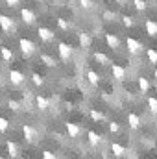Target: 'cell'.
<instances>
[{"mask_svg":"<svg viewBox=\"0 0 157 159\" xmlns=\"http://www.w3.org/2000/svg\"><path fill=\"white\" fill-rule=\"evenodd\" d=\"M19 48H20V52H22L24 57H30V56L35 54V50H37L35 43L32 39H26V37H20V39H19Z\"/></svg>","mask_w":157,"mask_h":159,"instance_id":"6da1fadb","label":"cell"},{"mask_svg":"<svg viewBox=\"0 0 157 159\" xmlns=\"http://www.w3.org/2000/svg\"><path fill=\"white\" fill-rule=\"evenodd\" d=\"M126 44H128V52L131 54V56H137V54H141L142 52V43L139 39H135V37H128V41H126Z\"/></svg>","mask_w":157,"mask_h":159,"instance_id":"7a4b0ae2","label":"cell"},{"mask_svg":"<svg viewBox=\"0 0 157 159\" xmlns=\"http://www.w3.org/2000/svg\"><path fill=\"white\" fill-rule=\"evenodd\" d=\"M22 133H24L26 143H35V141H37V137H39L37 129H35L34 126H30V124H24V126H22Z\"/></svg>","mask_w":157,"mask_h":159,"instance_id":"3957f363","label":"cell"},{"mask_svg":"<svg viewBox=\"0 0 157 159\" xmlns=\"http://www.w3.org/2000/svg\"><path fill=\"white\" fill-rule=\"evenodd\" d=\"M57 52H59V57L63 59V61H69L70 59V56H72V46L69 44V43H59L57 44Z\"/></svg>","mask_w":157,"mask_h":159,"instance_id":"277c9868","label":"cell"},{"mask_svg":"<svg viewBox=\"0 0 157 159\" xmlns=\"http://www.w3.org/2000/svg\"><path fill=\"white\" fill-rule=\"evenodd\" d=\"M0 28H2L6 34L15 32V22H13V19L7 17V15H0Z\"/></svg>","mask_w":157,"mask_h":159,"instance_id":"5b68a950","label":"cell"},{"mask_svg":"<svg viewBox=\"0 0 157 159\" xmlns=\"http://www.w3.org/2000/svg\"><path fill=\"white\" fill-rule=\"evenodd\" d=\"M37 35H39V39L43 41V43H52V41H54V37H56V34H54L50 28H46V26H39Z\"/></svg>","mask_w":157,"mask_h":159,"instance_id":"8992f818","label":"cell"},{"mask_svg":"<svg viewBox=\"0 0 157 159\" xmlns=\"http://www.w3.org/2000/svg\"><path fill=\"white\" fill-rule=\"evenodd\" d=\"M20 19H22V22H24V24H34L37 17H35V13H34L32 9L22 7V9H20Z\"/></svg>","mask_w":157,"mask_h":159,"instance_id":"52a82bcc","label":"cell"},{"mask_svg":"<svg viewBox=\"0 0 157 159\" xmlns=\"http://www.w3.org/2000/svg\"><path fill=\"white\" fill-rule=\"evenodd\" d=\"M7 76H9V81H11V85H20V83L26 80V76H24L20 70H15V69H11Z\"/></svg>","mask_w":157,"mask_h":159,"instance_id":"ba28073f","label":"cell"},{"mask_svg":"<svg viewBox=\"0 0 157 159\" xmlns=\"http://www.w3.org/2000/svg\"><path fill=\"white\" fill-rule=\"evenodd\" d=\"M65 129H67L69 137H72V139H76V137L81 135V128H79L78 124H74V122H67L65 124Z\"/></svg>","mask_w":157,"mask_h":159,"instance_id":"9c48e42d","label":"cell"},{"mask_svg":"<svg viewBox=\"0 0 157 159\" xmlns=\"http://www.w3.org/2000/svg\"><path fill=\"white\" fill-rule=\"evenodd\" d=\"M111 72H113V76H115L117 81H124L126 76H128L126 69H124V67H120V65H111Z\"/></svg>","mask_w":157,"mask_h":159,"instance_id":"30bf717a","label":"cell"},{"mask_svg":"<svg viewBox=\"0 0 157 159\" xmlns=\"http://www.w3.org/2000/svg\"><path fill=\"white\" fill-rule=\"evenodd\" d=\"M35 106H37L39 111H48L50 109V100L46 96H43V94H37L35 96Z\"/></svg>","mask_w":157,"mask_h":159,"instance_id":"8fae6325","label":"cell"},{"mask_svg":"<svg viewBox=\"0 0 157 159\" xmlns=\"http://www.w3.org/2000/svg\"><path fill=\"white\" fill-rule=\"evenodd\" d=\"M41 63L44 65V67H48V69H54V67H57V61H56V57H52V56H48V54H41Z\"/></svg>","mask_w":157,"mask_h":159,"instance_id":"7c38bea8","label":"cell"},{"mask_svg":"<svg viewBox=\"0 0 157 159\" xmlns=\"http://www.w3.org/2000/svg\"><path fill=\"white\" fill-rule=\"evenodd\" d=\"M144 30H146V34H148L150 37H155L157 35V22L152 20V19H148V20L144 22Z\"/></svg>","mask_w":157,"mask_h":159,"instance_id":"4fadbf2b","label":"cell"},{"mask_svg":"<svg viewBox=\"0 0 157 159\" xmlns=\"http://www.w3.org/2000/svg\"><path fill=\"white\" fill-rule=\"evenodd\" d=\"M105 43H107L109 48H113V50H118V48H120V39H118L115 34H105Z\"/></svg>","mask_w":157,"mask_h":159,"instance_id":"5bb4252c","label":"cell"},{"mask_svg":"<svg viewBox=\"0 0 157 159\" xmlns=\"http://www.w3.org/2000/svg\"><path fill=\"white\" fill-rule=\"evenodd\" d=\"M78 41H79V46H81V48H89L91 43H92L91 35H89L87 32H79L78 34Z\"/></svg>","mask_w":157,"mask_h":159,"instance_id":"9a60e30c","label":"cell"},{"mask_svg":"<svg viewBox=\"0 0 157 159\" xmlns=\"http://www.w3.org/2000/svg\"><path fill=\"white\" fill-rule=\"evenodd\" d=\"M0 56H2V59H4L6 63H11V61L15 59L13 50H11V48H7V46H2V48H0Z\"/></svg>","mask_w":157,"mask_h":159,"instance_id":"2e32d148","label":"cell"},{"mask_svg":"<svg viewBox=\"0 0 157 159\" xmlns=\"http://www.w3.org/2000/svg\"><path fill=\"white\" fill-rule=\"evenodd\" d=\"M87 139H89V143H91V146H100V143H102V137L96 133V131H92V129H89L87 131Z\"/></svg>","mask_w":157,"mask_h":159,"instance_id":"e0dca14e","label":"cell"},{"mask_svg":"<svg viewBox=\"0 0 157 159\" xmlns=\"http://www.w3.org/2000/svg\"><path fill=\"white\" fill-rule=\"evenodd\" d=\"M128 124H129L131 129H137V128L141 126V117H139L137 113H129V115H128Z\"/></svg>","mask_w":157,"mask_h":159,"instance_id":"ac0fdd59","label":"cell"},{"mask_svg":"<svg viewBox=\"0 0 157 159\" xmlns=\"http://www.w3.org/2000/svg\"><path fill=\"white\" fill-rule=\"evenodd\" d=\"M94 59L100 63V65H104V67H107V65H111V59L104 54V52H94Z\"/></svg>","mask_w":157,"mask_h":159,"instance_id":"d6986e66","label":"cell"},{"mask_svg":"<svg viewBox=\"0 0 157 159\" xmlns=\"http://www.w3.org/2000/svg\"><path fill=\"white\" fill-rule=\"evenodd\" d=\"M85 78H87V81L91 83V85H100V76L94 72V70H87V74H85Z\"/></svg>","mask_w":157,"mask_h":159,"instance_id":"ffe728a7","label":"cell"},{"mask_svg":"<svg viewBox=\"0 0 157 159\" xmlns=\"http://www.w3.org/2000/svg\"><path fill=\"white\" fill-rule=\"evenodd\" d=\"M137 85H139V91H141V93H144V94L150 91V81L144 78V76H141V78L137 80Z\"/></svg>","mask_w":157,"mask_h":159,"instance_id":"44dd1931","label":"cell"},{"mask_svg":"<svg viewBox=\"0 0 157 159\" xmlns=\"http://www.w3.org/2000/svg\"><path fill=\"white\" fill-rule=\"evenodd\" d=\"M6 148H7V154H9L11 157H17V156H19V146H17V143L7 141V143H6Z\"/></svg>","mask_w":157,"mask_h":159,"instance_id":"7402d4cb","label":"cell"},{"mask_svg":"<svg viewBox=\"0 0 157 159\" xmlns=\"http://www.w3.org/2000/svg\"><path fill=\"white\" fill-rule=\"evenodd\" d=\"M111 150H113V154H115L117 157H120V156H124V154L128 152V150H126V148H124L122 144H118V143H113V144H111Z\"/></svg>","mask_w":157,"mask_h":159,"instance_id":"603a6c76","label":"cell"},{"mask_svg":"<svg viewBox=\"0 0 157 159\" xmlns=\"http://www.w3.org/2000/svg\"><path fill=\"white\" fill-rule=\"evenodd\" d=\"M7 107H9L11 111H15V113H19V111L22 109V104H20L19 100H13V98H11V100H7Z\"/></svg>","mask_w":157,"mask_h":159,"instance_id":"cb8c5ba5","label":"cell"},{"mask_svg":"<svg viewBox=\"0 0 157 159\" xmlns=\"http://www.w3.org/2000/svg\"><path fill=\"white\" fill-rule=\"evenodd\" d=\"M133 6L137 11H146L148 9V2L146 0H133Z\"/></svg>","mask_w":157,"mask_h":159,"instance_id":"d4e9b609","label":"cell"},{"mask_svg":"<svg viewBox=\"0 0 157 159\" xmlns=\"http://www.w3.org/2000/svg\"><path fill=\"white\" fill-rule=\"evenodd\" d=\"M32 83H34L35 87H43V85H44V78L39 76L37 72H34V74H32Z\"/></svg>","mask_w":157,"mask_h":159,"instance_id":"484cf974","label":"cell"},{"mask_svg":"<svg viewBox=\"0 0 157 159\" xmlns=\"http://www.w3.org/2000/svg\"><path fill=\"white\" fill-rule=\"evenodd\" d=\"M146 56H148V59H150V63H152V65H157V50L148 48V50H146Z\"/></svg>","mask_w":157,"mask_h":159,"instance_id":"4316f807","label":"cell"},{"mask_svg":"<svg viewBox=\"0 0 157 159\" xmlns=\"http://www.w3.org/2000/svg\"><path fill=\"white\" fill-rule=\"evenodd\" d=\"M122 24H124L126 28H131V26L135 24V19H133L131 15H122Z\"/></svg>","mask_w":157,"mask_h":159,"instance_id":"83f0119b","label":"cell"},{"mask_svg":"<svg viewBox=\"0 0 157 159\" xmlns=\"http://www.w3.org/2000/svg\"><path fill=\"white\" fill-rule=\"evenodd\" d=\"M148 107H150V111L154 113V115H157V98H148Z\"/></svg>","mask_w":157,"mask_h":159,"instance_id":"f1b7e54d","label":"cell"},{"mask_svg":"<svg viewBox=\"0 0 157 159\" xmlns=\"http://www.w3.org/2000/svg\"><path fill=\"white\" fill-rule=\"evenodd\" d=\"M91 119L96 120V122H100V120H104V113H102V111H96V109H92V111H91Z\"/></svg>","mask_w":157,"mask_h":159,"instance_id":"f546056e","label":"cell"},{"mask_svg":"<svg viewBox=\"0 0 157 159\" xmlns=\"http://www.w3.org/2000/svg\"><path fill=\"white\" fill-rule=\"evenodd\" d=\"M79 6H81L83 9H87V11H89V9H92V7H94V2H92V0H79Z\"/></svg>","mask_w":157,"mask_h":159,"instance_id":"4dcf8cb0","label":"cell"},{"mask_svg":"<svg viewBox=\"0 0 157 159\" xmlns=\"http://www.w3.org/2000/svg\"><path fill=\"white\" fill-rule=\"evenodd\" d=\"M7 128H9V120L4 119V117H0V131H2V133H6V131H7Z\"/></svg>","mask_w":157,"mask_h":159,"instance_id":"1f68e13d","label":"cell"},{"mask_svg":"<svg viewBox=\"0 0 157 159\" xmlns=\"http://www.w3.org/2000/svg\"><path fill=\"white\" fill-rule=\"evenodd\" d=\"M57 26H59L61 30H69V28H70V24H69L65 19H57Z\"/></svg>","mask_w":157,"mask_h":159,"instance_id":"d6a6232c","label":"cell"},{"mask_svg":"<svg viewBox=\"0 0 157 159\" xmlns=\"http://www.w3.org/2000/svg\"><path fill=\"white\" fill-rule=\"evenodd\" d=\"M109 131L111 133H118L120 131V126H118L117 122H109Z\"/></svg>","mask_w":157,"mask_h":159,"instance_id":"836d02e7","label":"cell"},{"mask_svg":"<svg viewBox=\"0 0 157 159\" xmlns=\"http://www.w3.org/2000/svg\"><path fill=\"white\" fill-rule=\"evenodd\" d=\"M104 19L105 20H113L115 19V13L113 11H104Z\"/></svg>","mask_w":157,"mask_h":159,"instance_id":"e575fe53","label":"cell"},{"mask_svg":"<svg viewBox=\"0 0 157 159\" xmlns=\"http://www.w3.org/2000/svg\"><path fill=\"white\" fill-rule=\"evenodd\" d=\"M6 4H7L9 7H19V4H20V0H6Z\"/></svg>","mask_w":157,"mask_h":159,"instance_id":"d590c367","label":"cell"},{"mask_svg":"<svg viewBox=\"0 0 157 159\" xmlns=\"http://www.w3.org/2000/svg\"><path fill=\"white\" fill-rule=\"evenodd\" d=\"M43 157H44V159H54V157H56V154H52V152L44 150V152H43Z\"/></svg>","mask_w":157,"mask_h":159,"instance_id":"8d00e7d4","label":"cell"},{"mask_svg":"<svg viewBox=\"0 0 157 159\" xmlns=\"http://www.w3.org/2000/svg\"><path fill=\"white\" fill-rule=\"evenodd\" d=\"M118 6H128V0H115Z\"/></svg>","mask_w":157,"mask_h":159,"instance_id":"74e56055","label":"cell"},{"mask_svg":"<svg viewBox=\"0 0 157 159\" xmlns=\"http://www.w3.org/2000/svg\"><path fill=\"white\" fill-rule=\"evenodd\" d=\"M154 78H155V81H157V69L154 70Z\"/></svg>","mask_w":157,"mask_h":159,"instance_id":"f35d334b","label":"cell"},{"mask_svg":"<svg viewBox=\"0 0 157 159\" xmlns=\"http://www.w3.org/2000/svg\"><path fill=\"white\" fill-rule=\"evenodd\" d=\"M35 2H39V4H41V2H43V0H35Z\"/></svg>","mask_w":157,"mask_h":159,"instance_id":"ab89813d","label":"cell"}]
</instances>
